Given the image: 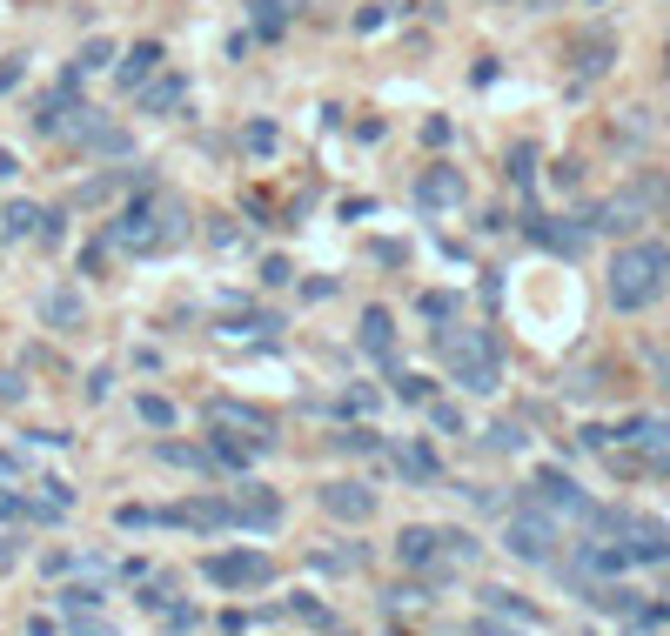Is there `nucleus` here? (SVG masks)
Returning a JSON list of instances; mask_svg holds the SVG:
<instances>
[{"label": "nucleus", "instance_id": "nucleus-1", "mask_svg": "<svg viewBox=\"0 0 670 636\" xmlns=\"http://www.w3.org/2000/svg\"><path fill=\"white\" fill-rule=\"evenodd\" d=\"M670 288V248L664 242H630L610 262V302L617 308H650Z\"/></svg>", "mask_w": 670, "mask_h": 636}, {"label": "nucleus", "instance_id": "nucleus-2", "mask_svg": "<svg viewBox=\"0 0 670 636\" xmlns=\"http://www.w3.org/2000/svg\"><path fill=\"white\" fill-rule=\"evenodd\" d=\"M443 355H449V369H456V382H463L469 395H490L496 389V349H490V335L483 329H469V335H443Z\"/></svg>", "mask_w": 670, "mask_h": 636}, {"label": "nucleus", "instance_id": "nucleus-3", "mask_svg": "<svg viewBox=\"0 0 670 636\" xmlns=\"http://www.w3.org/2000/svg\"><path fill=\"white\" fill-rule=\"evenodd\" d=\"M201 576L222 583V590H262L268 583V556H255V549H222V556L201 563Z\"/></svg>", "mask_w": 670, "mask_h": 636}, {"label": "nucleus", "instance_id": "nucleus-4", "mask_svg": "<svg viewBox=\"0 0 670 636\" xmlns=\"http://www.w3.org/2000/svg\"><path fill=\"white\" fill-rule=\"evenodd\" d=\"M510 549L523 556V563H550V556H557V523H550L543 509L510 516Z\"/></svg>", "mask_w": 670, "mask_h": 636}, {"label": "nucleus", "instance_id": "nucleus-5", "mask_svg": "<svg viewBox=\"0 0 670 636\" xmlns=\"http://www.w3.org/2000/svg\"><path fill=\"white\" fill-rule=\"evenodd\" d=\"M322 509H329V516H342V523H369L376 496H369L362 483H329V489H322Z\"/></svg>", "mask_w": 670, "mask_h": 636}, {"label": "nucleus", "instance_id": "nucleus-6", "mask_svg": "<svg viewBox=\"0 0 670 636\" xmlns=\"http://www.w3.org/2000/svg\"><path fill=\"white\" fill-rule=\"evenodd\" d=\"M536 503H543V509H563V516H590V503L577 496V483H570V476H557V469H543V476H536Z\"/></svg>", "mask_w": 670, "mask_h": 636}, {"label": "nucleus", "instance_id": "nucleus-7", "mask_svg": "<svg viewBox=\"0 0 670 636\" xmlns=\"http://www.w3.org/2000/svg\"><path fill=\"white\" fill-rule=\"evenodd\" d=\"M644 208H650L644 195H617V201H603L597 215H590V228H603V235H630V228L644 221Z\"/></svg>", "mask_w": 670, "mask_h": 636}, {"label": "nucleus", "instance_id": "nucleus-8", "mask_svg": "<svg viewBox=\"0 0 670 636\" xmlns=\"http://www.w3.org/2000/svg\"><path fill=\"white\" fill-rule=\"evenodd\" d=\"M228 509H235V523H255V529H275V523H282V503H275L268 489H242Z\"/></svg>", "mask_w": 670, "mask_h": 636}, {"label": "nucleus", "instance_id": "nucleus-9", "mask_svg": "<svg viewBox=\"0 0 670 636\" xmlns=\"http://www.w3.org/2000/svg\"><path fill=\"white\" fill-rule=\"evenodd\" d=\"M362 349L376 362H396V329H389V308H362Z\"/></svg>", "mask_w": 670, "mask_h": 636}, {"label": "nucleus", "instance_id": "nucleus-10", "mask_svg": "<svg viewBox=\"0 0 670 636\" xmlns=\"http://www.w3.org/2000/svg\"><path fill=\"white\" fill-rule=\"evenodd\" d=\"M396 469L409 476V483H436V476H443V462H436V449H429V442H402V449H396Z\"/></svg>", "mask_w": 670, "mask_h": 636}, {"label": "nucleus", "instance_id": "nucleus-11", "mask_svg": "<svg viewBox=\"0 0 670 636\" xmlns=\"http://www.w3.org/2000/svg\"><path fill=\"white\" fill-rule=\"evenodd\" d=\"M41 322L47 329H81V295H74V288H47L41 295Z\"/></svg>", "mask_w": 670, "mask_h": 636}, {"label": "nucleus", "instance_id": "nucleus-12", "mask_svg": "<svg viewBox=\"0 0 670 636\" xmlns=\"http://www.w3.org/2000/svg\"><path fill=\"white\" fill-rule=\"evenodd\" d=\"M436 549H443V536H436V529H402L396 556L409 563V570H429V563H436Z\"/></svg>", "mask_w": 670, "mask_h": 636}, {"label": "nucleus", "instance_id": "nucleus-13", "mask_svg": "<svg viewBox=\"0 0 670 636\" xmlns=\"http://www.w3.org/2000/svg\"><path fill=\"white\" fill-rule=\"evenodd\" d=\"M416 201H423V208H449V201H463V181L449 175V168H429V175L416 181Z\"/></svg>", "mask_w": 670, "mask_h": 636}, {"label": "nucleus", "instance_id": "nucleus-14", "mask_svg": "<svg viewBox=\"0 0 670 636\" xmlns=\"http://www.w3.org/2000/svg\"><path fill=\"white\" fill-rule=\"evenodd\" d=\"M67 108H74V81H61V88L34 108V128H41V134H61L67 128Z\"/></svg>", "mask_w": 670, "mask_h": 636}, {"label": "nucleus", "instance_id": "nucleus-15", "mask_svg": "<svg viewBox=\"0 0 670 636\" xmlns=\"http://www.w3.org/2000/svg\"><path fill=\"white\" fill-rule=\"evenodd\" d=\"M155 67H161V41H141V47H128V61H121V81H128V88H141Z\"/></svg>", "mask_w": 670, "mask_h": 636}, {"label": "nucleus", "instance_id": "nucleus-16", "mask_svg": "<svg viewBox=\"0 0 670 636\" xmlns=\"http://www.w3.org/2000/svg\"><path fill=\"white\" fill-rule=\"evenodd\" d=\"M536 242H550L557 255H583V228H557V221H530Z\"/></svg>", "mask_w": 670, "mask_h": 636}, {"label": "nucleus", "instance_id": "nucleus-17", "mask_svg": "<svg viewBox=\"0 0 670 636\" xmlns=\"http://www.w3.org/2000/svg\"><path fill=\"white\" fill-rule=\"evenodd\" d=\"M624 442H637V449H650V456H657V449L670 442V429H664V422H650V416H630L624 422Z\"/></svg>", "mask_w": 670, "mask_h": 636}, {"label": "nucleus", "instance_id": "nucleus-18", "mask_svg": "<svg viewBox=\"0 0 670 636\" xmlns=\"http://www.w3.org/2000/svg\"><path fill=\"white\" fill-rule=\"evenodd\" d=\"M610 54H617V47H610V34H583L577 67H583V74H603V67H610Z\"/></svg>", "mask_w": 670, "mask_h": 636}, {"label": "nucleus", "instance_id": "nucleus-19", "mask_svg": "<svg viewBox=\"0 0 670 636\" xmlns=\"http://www.w3.org/2000/svg\"><path fill=\"white\" fill-rule=\"evenodd\" d=\"M583 596H590L597 610H637V596H630L624 583H590V590H583Z\"/></svg>", "mask_w": 670, "mask_h": 636}, {"label": "nucleus", "instance_id": "nucleus-20", "mask_svg": "<svg viewBox=\"0 0 670 636\" xmlns=\"http://www.w3.org/2000/svg\"><path fill=\"white\" fill-rule=\"evenodd\" d=\"M0 228H7V235H34V228H41V208H34V201H14V208L0 215Z\"/></svg>", "mask_w": 670, "mask_h": 636}, {"label": "nucleus", "instance_id": "nucleus-21", "mask_svg": "<svg viewBox=\"0 0 670 636\" xmlns=\"http://www.w3.org/2000/svg\"><path fill=\"white\" fill-rule=\"evenodd\" d=\"M255 21H262V34H282L289 27V0H255Z\"/></svg>", "mask_w": 670, "mask_h": 636}, {"label": "nucleus", "instance_id": "nucleus-22", "mask_svg": "<svg viewBox=\"0 0 670 636\" xmlns=\"http://www.w3.org/2000/svg\"><path fill=\"white\" fill-rule=\"evenodd\" d=\"M181 101V81H155V88H141V108H175Z\"/></svg>", "mask_w": 670, "mask_h": 636}, {"label": "nucleus", "instance_id": "nucleus-23", "mask_svg": "<svg viewBox=\"0 0 670 636\" xmlns=\"http://www.w3.org/2000/svg\"><path fill=\"white\" fill-rule=\"evenodd\" d=\"M101 61H114V41H101V34H94V41L81 47V61H74V74H88V67H101Z\"/></svg>", "mask_w": 670, "mask_h": 636}, {"label": "nucleus", "instance_id": "nucleus-24", "mask_svg": "<svg viewBox=\"0 0 670 636\" xmlns=\"http://www.w3.org/2000/svg\"><path fill=\"white\" fill-rule=\"evenodd\" d=\"M141 422H155V429H168V422H175V409H168L161 395H141Z\"/></svg>", "mask_w": 670, "mask_h": 636}, {"label": "nucleus", "instance_id": "nucleus-25", "mask_svg": "<svg viewBox=\"0 0 670 636\" xmlns=\"http://www.w3.org/2000/svg\"><path fill=\"white\" fill-rule=\"evenodd\" d=\"M396 395H402V402H429V382H416V375H396Z\"/></svg>", "mask_w": 670, "mask_h": 636}, {"label": "nucleus", "instance_id": "nucleus-26", "mask_svg": "<svg viewBox=\"0 0 670 636\" xmlns=\"http://www.w3.org/2000/svg\"><path fill=\"white\" fill-rule=\"evenodd\" d=\"M242 141H248V148H255V154H268V148H275V128H268V121H255V128H248Z\"/></svg>", "mask_w": 670, "mask_h": 636}, {"label": "nucleus", "instance_id": "nucleus-27", "mask_svg": "<svg viewBox=\"0 0 670 636\" xmlns=\"http://www.w3.org/2000/svg\"><path fill=\"white\" fill-rule=\"evenodd\" d=\"M516 442H523V429H516V422H503V429H490V449H516Z\"/></svg>", "mask_w": 670, "mask_h": 636}, {"label": "nucleus", "instance_id": "nucleus-28", "mask_svg": "<svg viewBox=\"0 0 670 636\" xmlns=\"http://www.w3.org/2000/svg\"><path fill=\"white\" fill-rule=\"evenodd\" d=\"M335 442H342V449H362V456L376 449V436H369V429H349V436H335Z\"/></svg>", "mask_w": 670, "mask_h": 636}, {"label": "nucleus", "instance_id": "nucleus-29", "mask_svg": "<svg viewBox=\"0 0 670 636\" xmlns=\"http://www.w3.org/2000/svg\"><path fill=\"white\" fill-rule=\"evenodd\" d=\"M21 395H27V389H21V375H0V402H21Z\"/></svg>", "mask_w": 670, "mask_h": 636}, {"label": "nucleus", "instance_id": "nucleus-30", "mask_svg": "<svg viewBox=\"0 0 670 636\" xmlns=\"http://www.w3.org/2000/svg\"><path fill=\"white\" fill-rule=\"evenodd\" d=\"M14 81H21V61H0V94L14 88Z\"/></svg>", "mask_w": 670, "mask_h": 636}, {"label": "nucleus", "instance_id": "nucleus-31", "mask_svg": "<svg viewBox=\"0 0 670 636\" xmlns=\"http://www.w3.org/2000/svg\"><path fill=\"white\" fill-rule=\"evenodd\" d=\"M14 168H21V161H14V154L0 148V181H14Z\"/></svg>", "mask_w": 670, "mask_h": 636}, {"label": "nucleus", "instance_id": "nucleus-32", "mask_svg": "<svg viewBox=\"0 0 670 636\" xmlns=\"http://www.w3.org/2000/svg\"><path fill=\"white\" fill-rule=\"evenodd\" d=\"M657 375H664V395H670V349H657Z\"/></svg>", "mask_w": 670, "mask_h": 636}, {"label": "nucleus", "instance_id": "nucleus-33", "mask_svg": "<svg viewBox=\"0 0 670 636\" xmlns=\"http://www.w3.org/2000/svg\"><path fill=\"white\" fill-rule=\"evenodd\" d=\"M74 636H108V630H88V623H81V630H74Z\"/></svg>", "mask_w": 670, "mask_h": 636}]
</instances>
